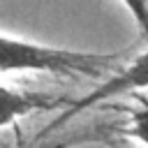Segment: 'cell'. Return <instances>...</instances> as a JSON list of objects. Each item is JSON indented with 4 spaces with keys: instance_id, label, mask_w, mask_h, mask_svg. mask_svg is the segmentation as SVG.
Returning a JSON list of instances; mask_svg holds the SVG:
<instances>
[{
    "instance_id": "277c9868",
    "label": "cell",
    "mask_w": 148,
    "mask_h": 148,
    "mask_svg": "<svg viewBox=\"0 0 148 148\" xmlns=\"http://www.w3.org/2000/svg\"><path fill=\"white\" fill-rule=\"evenodd\" d=\"M127 132L134 139H139L143 146H148V106L132 113V123H130V130Z\"/></svg>"
},
{
    "instance_id": "7a4b0ae2",
    "label": "cell",
    "mask_w": 148,
    "mask_h": 148,
    "mask_svg": "<svg viewBox=\"0 0 148 148\" xmlns=\"http://www.w3.org/2000/svg\"><path fill=\"white\" fill-rule=\"evenodd\" d=\"M141 88H148V53H141L125 69H120L118 74H113L111 79H106L99 88H95L92 92H88L86 97H81L79 102H74L69 106V111H65L60 118H56L49 125L46 132L60 127L72 116H79L81 111H86V109H90V106H95L99 102H106V99H113L118 95H125V92H132V90H141Z\"/></svg>"
},
{
    "instance_id": "3957f363",
    "label": "cell",
    "mask_w": 148,
    "mask_h": 148,
    "mask_svg": "<svg viewBox=\"0 0 148 148\" xmlns=\"http://www.w3.org/2000/svg\"><path fill=\"white\" fill-rule=\"evenodd\" d=\"M58 104H60L58 99H51L46 95H35V92H23V90H12L0 86V127H7L23 116H30L32 111L51 109Z\"/></svg>"
},
{
    "instance_id": "5b68a950",
    "label": "cell",
    "mask_w": 148,
    "mask_h": 148,
    "mask_svg": "<svg viewBox=\"0 0 148 148\" xmlns=\"http://www.w3.org/2000/svg\"><path fill=\"white\" fill-rule=\"evenodd\" d=\"M120 2L127 7V12L136 21V25L148 35V0H120Z\"/></svg>"
},
{
    "instance_id": "6da1fadb",
    "label": "cell",
    "mask_w": 148,
    "mask_h": 148,
    "mask_svg": "<svg viewBox=\"0 0 148 148\" xmlns=\"http://www.w3.org/2000/svg\"><path fill=\"white\" fill-rule=\"evenodd\" d=\"M111 65L109 56L46 46L28 39L0 35V74L7 72H51V74H99Z\"/></svg>"
}]
</instances>
